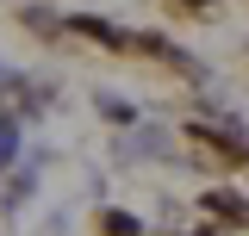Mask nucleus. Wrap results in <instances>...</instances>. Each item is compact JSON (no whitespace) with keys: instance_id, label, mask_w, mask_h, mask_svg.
<instances>
[{"instance_id":"obj_1","label":"nucleus","mask_w":249,"mask_h":236,"mask_svg":"<svg viewBox=\"0 0 249 236\" xmlns=\"http://www.w3.org/2000/svg\"><path fill=\"white\" fill-rule=\"evenodd\" d=\"M199 205L212 211L218 224H243V230H249V199H243V193H231V186H212Z\"/></svg>"},{"instance_id":"obj_2","label":"nucleus","mask_w":249,"mask_h":236,"mask_svg":"<svg viewBox=\"0 0 249 236\" xmlns=\"http://www.w3.org/2000/svg\"><path fill=\"white\" fill-rule=\"evenodd\" d=\"M93 106L106 112V124H119V131H131V124H137V106H131V100H119V93H100Z\"/></svg>"},{"instance_id":"obj_3","label":"nucleus","mask_w":249,"mask_h":236,"mask_svg":"<svg viewBox=\"0 0 249 236\" xmlns=\"http://www.w3.org/2000/svg\"><path fill=\"white\" fill-rule=\"evenodd\" d=\"M13 149H19V118L0 112V180H6V168H13Z\"/></svg>"},{"instance_id":"obj_4","label":"nucleus","mask_w":249,"mask_h":236,"mask_svg":"<svg viewBox=\"0 0 249 236\" xmlns=\"http://www.w3.org/2000/svg\"><path fill=\"white\" fill-rule=\"evenodd\" d=\"M100 230L106 236H143V224H137L131 211H100Z\"/></svg>"},{"instance_id":"obj_5","label":"nucleus","mask_w":249,"mask_h":236,"mask_svg":"<svg viewBox=\"0 0 249 236\" xmlns=\"http://www.w3.org/2000/svg\"><path fill=\"white\" fill-rule=\"evenodd\" d=\"M181 6H212V0H181Z\"/></svg>"}]
</instances>
